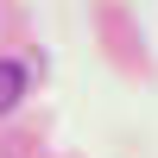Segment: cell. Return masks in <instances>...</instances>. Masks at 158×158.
<instances>
[{"label": "cell", "mask_w": 158, "mask_h": 158, "mask_svg": "<svg viewBox=\"0 0 158 158\" xmlns=\"http://www.w3.org/2000/svg\"><path fill=\"white\" fill-rule=\"evenodd\" d=\"M32 89V63L25 57H0V114H13Z\"/></svg>", "instance_id": "cell-1"}]
</instances>
